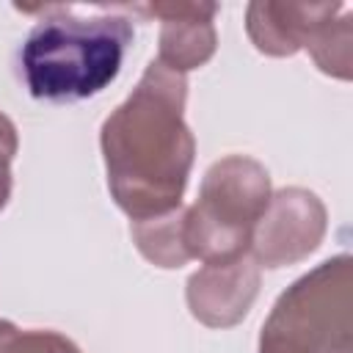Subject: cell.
Masks as SVG:
<instances>
[{
  "label": "cell",
  "instance_id": "6da1fadb",
  "mask_svg": "<svg viewBox=\"0 0 353 353\" xmlns=\"http://www.w3.org/2000/svg\"><path fill=\"white\" fill-rule=\"evenodd\" d=\"M185 102V74L154 58L132 94L102 121L108 190L130 221L165 215L182 204L196 160Z\"/></svg>",
  "mask_w": 353,
  "mask_h": 353
},
{
  "label": "cell",
  "instance_id": "7a4b0ae2",
  "mask_svg": "<svg viewBox=\"0 0 353 353\" xmlns=\"http://www.w3.org/2000/svg\"><path fill=\"white\" fill-rule=\"evenodd\" d=\"M41 14L19 47V69L30 97L50 102H77L108 88L124 63L132 41V22L97 6L80 14L72 6L25 8Z\"/></svg>",
  "mask_w": 353,
  "mask_h": 353
},
{
  "label": "cell",
  "instance_id": "3957f363",
  "mask_svg": "<svg viewBox=\"0 0 353 353\" xmlns=\"http://www.w3.org/2000/svg\"><path fill=\"white\" fill-rule=\"evenodd\" d=\"M350 254L320 262L295 279L273 303L256 353H353Z\"/></svg>",
  "mask_w": 353,
  "mask_h": 353
},
{
  "label": "cell",
  "instance_id": "277c9868",
  "mask_svg": "<svg viewBox=\"0 0 353 353\" xmlns=\"http://www.w3.org/2000/svg\"><path fill=\"white\" fill-rule=\"evenodd\" d=\"M270 176L262 163L229 154L212 163L199 199L185 207V248L190 259L232 262L251 251V234L270 201Z\"/></svg>",
  "mask_w": 353,
  "mask_h": 353
},
{
  "label": "cell",
  "instance_id": "5b68a950",
  "mask_svg": "<svg viewBox=\"0 0 353 353\" xmlns=\"http://www.w3.org/2000/svg\"><path fill=\"white\" fill-rule=\"evenodd\" d=\"M328 212L317 193L306 188H281L270 201L251 234V259L259 268H287L314 254L325 237Z\"/></svg>",
  "mask_w": 353,
  "mask_h": 353
},
{
  "label": "cell",
  "instance_id": "8992f818",
  "mask_svg": "<svg viewBox=\"0 0 353 353\" xmlns=\"http://www.w3.org/2000/svg\"><path fill=\"white\" fill-rule=\"evenodd\" d=\"M259 295V265L251 254L232 262H212L199 268L185 287L190 314L207 328L237 325Z\"/></svg>",
  "mask_w": 353,
  "mask_h": 353
},
{
  "label": "cell",
  "instance_id": "52a82bcc",
  "mask_svg": "<svg viewBox=\"0 0 353 353\" xmlns=\"http://www.w3.org/2000/svg\"><path fill=\"white\" fill-rule=\"evenodd\" d=\"M146 17L160 19V55L157 61L168 69L185 74L190 69L204 66L218 47L215 36V14L218 3H146L130 6Z\"/></svg>",
  "mask_w": 353,
  "mask_h": 353
},
{
  "label": "cell",
  "instance_id": "ba28073f",
  "mask_svg": "<svg viewBox=\"0 0 353 353\" xmlns=\"http://www.w3.org/2000/svg\"><path fill=\"white\" fill-rule=\"evenodd\" d=\"M339 11H342L339 3L254 0L245 8V30L259 52L273 58H287L303 50L312 33Z\"/></svg>",
  "mask_w": 353,
  "mask_h": 353
},
{
  "label": "cell",
  "instance_id": "9c48e42d",
  "mask_svg": "<svg viewBox=\"0 0 353 353\" xmlns=\"http://www.w3.org/2000/svg\"><path fill=\"white\" fill-rule=\"evenodd\" d=\"M135 248L143 254L157 268L174 270L190 262V254L185 248V207L179 204L176 210L143 221H132L130 226Z\"/></svg>",
  "mask_w": 353,
  "mask_h": 353
},
{
  "label": "cell",
  "instance_id": "30bf717a",
  "mask_svg": "<svg viewBox=\"0 0 353 353\" xmlns=\"http://www.w3.org/2000/svg\"><path fill=\"white\" fill-rule=\"evenodd\" d=\"M350 41H353L350 14L342 8V17L325 19L312 33L306 50L312 52L320 72L339 77V80H350Z\"/></svg>",
  "mask_w": 353,
  "mask_h": 353
},
{
  "label": "cell",
  "instance_id": "8fae6325",
  "mask_svg": "<svg viewBox=\"0 0 353 353\" xmlns=\"http://www.w3.org/2000/svg\"><path fill=\"white\" fill-rule=\"evenodd\" d=\"M0 353H80V347L58 331H19L11 323L0 336Z\"/></svg>",
  "mask_w": 353,
  "mask_h": 353
},
{
  "label": "cell",
  "instance_id": "7c38bea8",
  "mask_svg": "<svg viewBox=\"0 0 353 353\" xmlns=\"http://www.w3.org/2000/svg\"><path fill=\"white\" fill-rule=\"evenodd\" d=\"M17 127L6 113H0V210L11 199V160L17 154Z\"/></svg>",
  "mask_w": 353,
  "mask_h": 353
},
{
  "label": "cell",
  "instance_id": "4fadbf2b",
  "mask_svg": "<svg viewBox=\"0 0 353 353\" xmlns=\"http://www.w3.org/2000/svg\"><path fill=\"white\" fill-rule=\"evenodd\" d=\"M8 325H11V323H8V320H0V336H3V334H6V331H8Z\"/></svg>",
  "mask_w": 353,
  "mask_h": 353
}]
</instances>
